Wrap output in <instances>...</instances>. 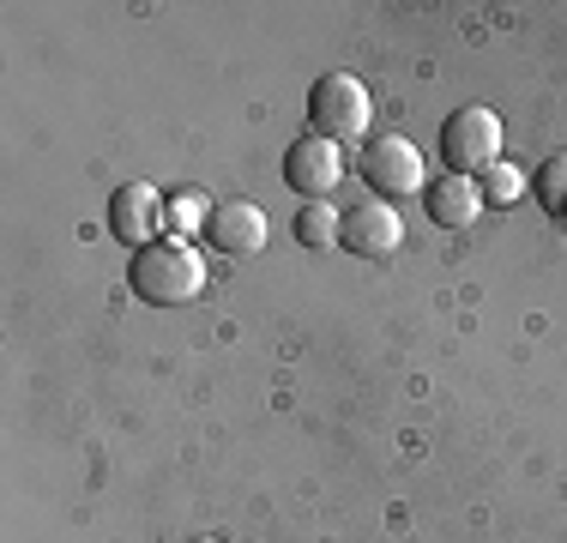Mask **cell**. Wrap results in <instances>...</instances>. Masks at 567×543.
<instances>
[{"instance_id":"6da1fadb","label":"cell","mask_w":567,"mask_h":543,"mask_svg":"<svg viewBox=\"0 0 567 543\" xmlns=\"http://www.w3.org/2000/svg\"><path fill=\"white\" fill-rule=\"evenodd\" d=\"M206 290V260L187 242H145L133 248V296L157 308H182Z\"/></svg>"},{"instance_id":"7a4b0ae2","label":"cell","mask_w":567,"mask_h":543,"mask_svg":"<svg viewBox=\"0 0 567 543\" xmlns=\"http://www.w3.org/2000/svg\"><path fill=\"white\" fill-rule=\"evenodd\" d=\"M441 163H447V175H483L489 163H502V115L483 103L453 109L441 121Z\"/></svg>"},{"instance_id":"3957f363","label":"cell","mask_w":567,"mask_h":543,"mask_svg":"<svg viewBox=\"0 0 567 543\" xmlns=\"http://www.w3.org/2000/svg\"><path fill=\"white\" fill-rule=\"evenodd\" d=\"M308 115H315V133H320V140H332V145L362 140V133H369V115H374L369 85L350 79V73L315 79V91H308Z\"/></svg>"},{"instance_id":"277c9868","label":"cell","mask_w":567,"mask_h":543,"mask_svg":"<svg viewBox=\"0 0 567 543\" xmlns=\"http://www.w3.org/2000/svg\"><path fill=\"white\" fill-rule=\"evenodd\" d=\"M362 175H369V187L381 199H411V194H423V187H429L423 152H416L404 133H381V140L362 152Z\"/></svg>"},{"instance_id":"5b68a950","label":"cell","mask_w":567,"mask_h":543,"mask_svg":"<svg viewBox=\"0 0 567 543\" xmlns=\"http://www.w3.org/2000/svg\"><path fill=\"white\" fill-rule=\"evenodd\" d=\"M284 182L320 206V199H332V187L344 182V152L332 140H320V133H308V140H296L290 152H284Z\"/></svg>"},{"instance_id":"8992f818","label":"cell","mask_w":567,"mask_h":543,"mask_svg":"<svg viewBox=\"0 0 567 543\" xmlns=\"http://www.w3.org/2000/svg\"><path fill=\"white\" fill-rule=\"evenodd\" d=\"M339 242L350 254H362V260H386V254H399V242H404V224H399V212L393 206H350L344 212V229H339Z\"/></svg>"},{"instance_id":"52a82bcc","label":"cell","mask_w":567,"mask_h":543,"mask_svg":"<svg viewBox=\"0 0 567 543\" xmlns=\"http://www.w3.org/2000/svg\"><path fill=\"white\" fill-rule=\"evenodd\" d=\"M206 236L218 254H260L266 236H272V224H266V212L254 206V199H229V206H212Z\"/></svg>"},{"instance_id":"ba28073f","label":"cell","mask_w":567,"mask_h":543,"mask_svg":"<svg viewBox=\"0 0 567 543\" xmlns=\"http://www.w3.org/2000/svg\"><path fill=\"white\" fill-rule=\"evenodd\" d=\"M164 224V199H157V187H145V182H127V187H115V199H110V229L127 248H145V236Z\"/></svg>"},{"instance_id":"9c48e42d","label":"cell","mask_w":567,"mask_h":543,"mask_svg":"<svg viewBox=\"0 0 567 543\" xmlns=\"http://www.w3.org/2000/svg\"><path fill=\"white\" fill-rule=\"evenodd\" d=\"M423 206L441 229H471L483 212V187L471 182V175H441V182L423 187Z\"/></svg>"},{"instance_id":"30bf717a","label":"cell","mask_w":567,"mask_h":543,"mask_svg":"<svg viewBox=\"0 0 567 543\" xmlns=\"http://www.w3.org/2000/svg\"><path fill=\"white\" fill-rule=\"evenodd\" d=\"M339 229H344V217L332 206H302L296 212V242H302V248H332Z\"/></svg>"},{"instance_id":"8fae6325","label":"cell","mask_w":567,"mask_h":543,"mask_svg":"<svg viewBox=\"0 0 567 543\" xmlns=\"http://www.w3.org/2000/svg\"><path fill=\"white\" fill-rule=\"evenodd\" d=\"M164 224L175 229V242H187V229H194V224H212L206 194H175V199H164Z\"/></svg>"},{"instance_id":"7c38bea8","label":"cell","mask_w":567,"mask_h":543,"mask_svg":"<svg viewBox=\"0 0 567 543\" xmlns=\"http://www.w3.org/2000/svg\"><path fill=\"white\" fill-rule=\"evenodd\" d=\"M537 206L567 217V157H549L544 170H537Z\"/></svg>"},{"instance_id":"4fadbf2b","label":"cell","mask_w":567,"mask_h":543,"mask_svg":"<svg viewBox=\"0 0 567 543\" xmlns=\"http://www.w3.org/2000/svg\"><path fill=\"white\" fill-rule=\"evenodd\" d=\"M477 187H483V206H513L519 199V170L513 163H489Z\"/></svg>"},{"instance_id":"5bb4252c","label":"cell","mask_w":567,"mask_h":543,"mask_svg":"<svg viewBox=\"0 0 567 543\" xmlns=\"http://www.w3.org/2000/svg\"><path fill=\"white\" fill-rule=\"evenodd\" d=\"M194 543H224V537H194Z\"/></svg>"}]
</instances>
